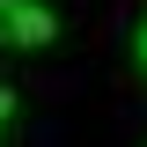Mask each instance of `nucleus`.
Listing matches in <instances>:
<instances>
[{"label":"nucleus","mask_w":147,"mask_h":147,"mask_svg":"<svg viewBox=\"0 0 147 147\" xmlns=\"http://www.w3.org/2000/svg\"><path fill=\"white\" fill-rule=\"evenodd\" d=\"M52 37H59V15H52V7H37V0H0V44L37 52V44H52Z\"/></svg>","instance_id":"f257e3e1"},{"label":"nucleus","mask_w":147,"mask_h":147,"mask_svg":"<svg viewBox=\"0 0 147 147\" xmlns=\"http://www.w3.org/2000/svg\"><path fill=\"white\" fill-rule=\"evenodd\" d=\"M7 118H15V96H7V88H0V125H7Z\"/></svg>","instance_id":"f03ea898"},{"label":"nucleus","mask_w":147,"mask_h":147,"mask_svg":"<svg viewBox=\"0 0 147 147\" xmlns=\"http://www.w3.org/2000/svg\"><path fill=\"white\" fill-rule=\"evenodd\" d=\"M140 66H147V30H140Z\"/></svg>","instance_id":"7ed1b4c3"}]
</instances>
